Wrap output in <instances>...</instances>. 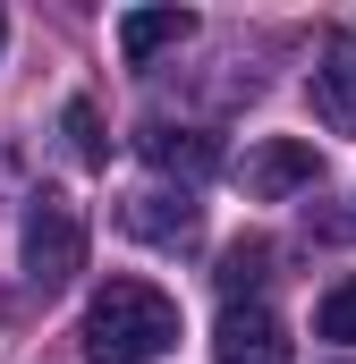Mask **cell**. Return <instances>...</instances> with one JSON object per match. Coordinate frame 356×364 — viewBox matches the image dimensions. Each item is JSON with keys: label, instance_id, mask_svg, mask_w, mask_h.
Returning a JSON list of instances; mask_svg holds the SVG:
<instances>
[{"label": "cell", "instance_id": "obj_5", "mask_svg": "<svg viewBox=\"0 0 356 364\" xmlns=\"http://www.w3.org/2000/svg\"><path fill=\"white\" fill-rule=\"evenodd\" d=\"M305 93H314V119H323L331 136H356V26H340V34L323 43Z\"/></svg>", "mask_w": 356, "mask_h": 364}, {"label": "cell", "instance_id": "obj_2", "mask_svg": "<svg viewBox=\"0 0 356 364\" xmlns=\"http://www.w3.org/2000/svg\"><path fill=\"white\" fill-rule=\"evenodd\" d=\"M17 255H26V279L51 296V288H68V279L85 272V220H77V203L68 195H34L26 203V229H17Z\"/></svg>", "mask_w": 356, "mask_h": 364}, {"label": "cell", "instance_id": "obj_1", "mask_svg": "<svg viewBox=\"0 0 356 364\" xmlns=\"http://www.w3.org/2000/svg\"><path fill=\"white\" fill-rule=\"evenodd\" d=\"M77 339H85L93 364H153L178 348V305L153 279H110V288H93Z\"/></svg>", "mask_w": 356, "mask_h": 364}, {"label": "cell", "instance_id": "obj_7", "mask_svg": "<svg viewBox=\"0 0 356 364\" xmlns=\"http://www.w3.org/2000/svg\"><path fill=\"white\" fill-rule=\"evenodd\" d=\"M136 153H145L153 170H170V178H212V170H221V144H212L204 127H170V119H145V127H136Z\"/></svg>", "mask_w": 356, "mask_h": 364}, {"label": "cell", "instance_id": "obj_9", "mask_svg": "<svg viewBox=\"0 0 356 364\" xmlns=\"http://www.w3.org/2000/svg\"><path fill=\"white\" fill-rule=\"evenodd\" d=\"M221 296H229V305H255V288H263L271 279V246L263 237H238V246H229V255H221Z\"/></svg>", "mask_w": 356, "mask_h": 364}, {"label": "cell", "instance_id": "obj_3", "mask_svg": "<svg viewBox=\"0 0 356 364\" xmlns=\"http://www.w3.org/2000/svg\"><path fill=\"white\" fill-rule=\"evenodd\" d=\"M119 229L127 237H145V246H195L204 237V203L187 195V186H136V195H119Z\"/></svg>", "mask_w": 356, "mask_h": 364}, {"label": "cell", "instance_id": "obj_4", "mask_svg": "<svg viewBox=\"0 0 356 364\" xmlns=\"http://www.w3.org/2000/svg\"><path fill=\"white\" fill-rule=\"evenodd\" d=\"M323 178V153L305 144V136H263L246 161H238V186L255 195V203H280V195H297V186Z\"/></svg>", "mask_w": 356, "mask_h": 364}, {"label": "cell", "instance_id": "obj_12", "mask_svg": "<svg viewBox=\"0 0 356 364\" xmlns=\"http://www.w3.org/2000/svg\"><path fill=\"white\" fill-rule=\"evenodd\" d=\"M0 51H9V17H0Z\"/></svg>", "mask_w": 356, "mask_h": 364}, {"label": "cell", "instance_id": "obj_6", "mask_svg": "<svg viewBox=\"0 0 356 364\" xmlns=\"http://www.w3.org/2000/svg\"><path fill=\"white\" fill-rule=\"evenodd\" d=\"M212 356L221 364H288V322H280L271 305H221Z\"/></svg>", "mask_w": 356, "mask_h": 364}, {"label": "cell", "instance_id": "obj_11", "mask_svg": "<svg viewBox=\"0 0 356 364\" xmlns=\"http://www.w3.org/2000/svg\"><path fill=\"white\" fill-rule=\"evenodd\" d=\"M314 331H323V339H340V348H356V279H340V288L323 296V314H314Z\"/></svg>", "mask_w": 356, "mask_h": 364}, {"label": "cell", "instance_id": "obj_10", "mask_svg": "<svg viewBox=\"0 0 356 364\" xmlns=\"http://www.w3.org/2000/svg\"><path fill=\"white\" fill-rule=\"evenodd\" d=\"M60 136H68V153H77L85 170H102V161H110V144H102V110H93L85 93H77V102L60 110Z\"/></svg>", "mask_w": 356, "mask_h": 364}, {"label": "cell", "instance_id": "obj_8", "mask_svg": "<svg viewBox=\"0 0 356 364\" xmlns=\"http://www.w3.org/2000/svg\"><path fill=\"white\" fill-rule=\"evenodd\" d=\"M187 34H195L187 9H127V17H119V51H127V68H153V60L178 51Z\"/></svg>", "mask_w": 356, "mask_h": 364}]
</instances>
